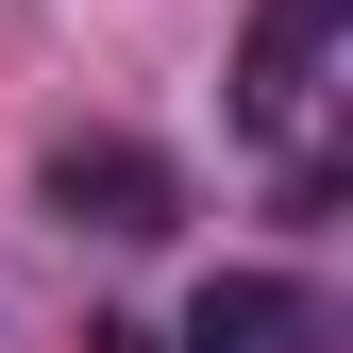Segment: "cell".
I'll return each mask as SVG.
<instances>
[{"label":"cell","instance_id":"1","mask_svg":"<svg viewBox=\"0 0 353 353\" xmlns=\"http://www.w3.org/2000/svg\"><path fill=\"white\" fill-rule=\"evenodd\" d=\"M34 185H51V219H68V236H101V252H152L168 219H185V168H168L152 135H51Z\"/></svg>","mask_w":353,"mask_h":353},{"label":"cell","instance_id":"2","mask_svg":"<svg viewBox=\"0 0 353 353\" xmlns=\"http://www.w3.org/2000/svg\"><path fill=\"white\" fill-rule=\"evenodd\" d=\"M336 34H353V0H252V34H236V135H303L320 118V84H336Z\"/></svg>","mask_w":353,"mask_h":353},{"label":"cell","instance_id":"3","mask_svg":"<svg viewBox=\"0 0 353 353\" xmlns=\"http://www.w3.org/2000/svg\"><path fill=\"white\" fill-rule=\"evenodd\" d=\"M320 336H336L320 286H286V270H219L185 303V353H320Z\"/></svg>","mask_w":353,"mask_h":353},{"label":"cell","instance_id":"4","mask_svg":"<svg viewBox=\"0 0 353 353\" xmlns=\"http://www.w3.org/2000/svg\"><path fill=\"white\" fill-rule=\"evenodd\" d=\"M84 353H168V336H135V320H101V336H84Z\"/></svg>","mask_w":353,"mask_h":353}]
</instances>
